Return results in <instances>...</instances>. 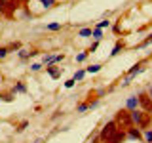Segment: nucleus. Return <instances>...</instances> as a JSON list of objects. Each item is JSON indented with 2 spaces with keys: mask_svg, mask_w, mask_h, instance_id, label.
Returning a JSON list of instances; mask_svg holds the SVG:
<instances>
[{
  "mask_svg": "<svg viewBox=\"0 0 152 143\" xmlns=\"http://www.w3.org/2000/svg\"><path fill=\"white\" fill-rule=\"evenodd\" d=\"M84 74H86V71H78V73H76L72 78H74V80H82V78H84Z\"/></svg>",
  "mask_w": 152,
  "mask_h": 143,
  "instance_id": "412c9836",
  "label": "nucleus"
},
{
  "mask_svg": "<svg viewBox=\"0 0 152 143\" xmlns=\"http://www.w3.org/2000/svg\"><path fill=\"white\" fill-rule=\"evenodd\" d=\"M46 29H48V31H59V29H61V23H50Z\"/></svg>",
  "mask_w": 152,
  "mask_h": 143,
  "instance_id": "2eb2a0df",
  "label": "nucleus"
},
{
  "mask_svg": "<svg viewBox=\"0 0 152 143\" xmlns=\"http://www.w3.org/2000/svg\"><path fill=\"white\" fill-rule=\"evenodd\" d=\"M137 99H139V105H141L142 109H145V113L152 114V97H150V95L146 94V92H141Z\"/></svg>",
  "mask_w": 152,
  "mask_h": 143,
  "instance_id": "39448f33",
  "label": "nucleus"
},
{
  "mask_svg": "<svg viewBox=\"0 0 152 143\" xmlns=\"http://www.w3.org/2000/svg\"><path fill=\"white\" fill-rule=\"evenodd\" d=\"M124 139H126V132H124V130H118L107 143H122Z\"/></svg>",
  "mask_w": 152,
  "mask_h": 143,
  "instance_id": "0eeeda50",
  "label": "nucleus"
},
{
  "mask_svg": "<svg viewBox=\"0 0 152 143\" xmlns=\"http://www.w3.org/2000/svg\"><path fill=\"white\" fill-rule=\"evenodd\" d=\"M137 105H139V99H137V97H129V99H127V109H129V111H135Z\"/></svg>",
  "mask_w": 152,
  "mask_h": 143,
  "instance_id": "1a4fd4ad",
  "label": "nucleus"
},
{
  "mask_svg": "<svg viewBox=\"0 0 152 143\" xmlns=\"http://www.w3.org/2000/svg\"><path fill=\"white\" fill-rule=\"evenodd\" d=\"M34 143H42V141H34Z\"/></svg>",
  "mask_w": 152,
  "mask_h": 143,
  "instance_id": "7c9ffc66",
  "label": "nucleus"
},
{
  "mask_svg": "<svg viewBox=\"0 0 152 143\" xmlns=\"http://www.w3.org/2000/svg\"><path fill=\"white\" fill-rule=\"evenodd\" d=\"M91 38H95V40H101V38H103V31L95 27V29H93V32H91Z\"/></svg>",
  "mask_w": 152,
  "mask_h": 143,
  "instance_id": "f8f14e48",
  "label": "nucleus"
},
{
  "mask_svg": "<svg viewBox=\"0 0 152 143\" xmlns=\"http://www.w3.org/2000/svg\"><path fill=\"white\" fill-rule=\"evenodd\" d=\"M31 55H36V52H28V50H21V52H19V57H21V59L31 57Z\"/></svg>",
  "mask_w": 152,
  "mask_h": 143,
  "instance_id": "4468645a",
  "label": "nucleus"
},
{
  "mask_svg": "<svg viewBox=\"0 0 152 143\" xmlns=\"http://www.w3.org/2000/svg\"><path fill=\"white\" fill-rule=\"evenodd\" d=\"M46 71L50 73L51 78H59L61 76V69H57V67H46Z\"/></svg>",
  "mask_w": 152,
  "mask_h": 143,
  "instance_id": "6e6552de",
  "label": "nucleus"
},
{
  "mask_svg": "<svg viewBox=\"0 0 152 143\" xmlns=\"http://www.w3.org/2000/svg\"><path fill=\"white\" fill-rule=\"evenodd\" d=\"M65 59V55L61 54V55H44V59H42V63L50 67L51 63H59V61H63Z\"/></svg>",
  "mask_w": 152,
  "mask_h": 143,
  "instance_id": "423d86ee",
  "label": "nucleus"
},
{
  "mask_svg": "<svg viewBox=\"0 0 152 143\" xmlns=\"http://www.w3.org/2000/svg\"><path fill=\"white\" fill-rule=\"evenodd\" d=\"M13 92H27V88H25V84H21V82H19V84H15V88H13Z\"/></svg>",
  "mask_w": 152,
  "mask_h": 143,
  "instance_id": "f3484780",
  "label": "nucleus"
},
{
  "mask_svg": "<svg viewBox=\"0 0 152 143\" xmlns=\"http://www.w3.org/2000/svg\"><path fill=\"white\" fill-rule=\"evenodd\" d=\"M108 25H110V21H108V19H103V21L97 23V29H104V27H108Z\"/></svg>",
  "mask_w": 152,
  "mask_h": 143,
  "instance_id": "6ab92c4d",
  "label": "nucleus"
},
{
  "mask_svg": "<svg viewBox=\"0 0 152 143\" xmlns=\"http://www.w3.org/2000/svg\"><path fill=\"white\" fill-rule=\"evenodd\" d=\"M145 137H146V141H148V143H152V130H146Z\"/></svg>",
  "mask_w": 152,
  "mask_h": 143,
  "instance_id": "a878e982",
  "label": "nucleus"
},
{
  "mask_svg": "<svg viewBox=\"0 0 152 143\" xmlns=\"http://www.w3.org/2000/svg\"><path fill=\"white\" fill-rule=\"evenodd\" d=\"M150 42H152V35H150L148 38H146V40H145V42H142V44H141V48H145V46H148V44H150Z\"/></svg>",
  "mask_w": 152,
  "mask_h": 143,
  "instance_id": "cd10ccee",
  "label": "nucleus"
},
{
  "mask_svg": "<svg viewBox=\"0 0 152 143\" xmlns=\"http://www.w3.org/2000/svg\"><path fill=\"white\" fill-rule=\"evenodd\" d=\"M129 113H131L133 122H135L139 128H148L152 114H148V113H141V111H137V109H135V111H129Z\"/></svg>",
  "mask_w": 152,
  "mask_h": 143,
  "instance_id": "7ed1b4c3",
  "label": "nucleus"
},
{
  "mask_svg": "<svg viewBox=\"0 0 152 143\" xmlns=\"http://www.w3.org/2000/svg\"><path fill=\"white\" fill-rule=\"evenodd\" d=\"M17 8V0H0V15H13Z\"/></svg>",
  "mask_w": 152,
  "mask_h": 143,
  "instance_id": "20e7f679",
  "label": "nucleus"
},
{
  "mask_svg": "<svg viewBox=\"0 0 152 143\" xmlns=\"http://www.w3.org/2000/svg\"><path fill=\"white\" fill-rule=\"evenodd\" d=\"M97 48H99V40H95L93 44H91V48H89V50H88V54H93V52L97 50Z\"/></svg>",
  "mask_w": 152,
  "mask_h": 143,
  "instance_id": "4be33fe9",
  "label": "nucleus"
},
{
  "mask_svg": "<svg viewBox=\"0 0 152 143\" xmlns=\"http://www.w3.org/2000/svg\"><path fill=\"white\" fill-rule=\"evenodd\" d=\"M86 109H89V105H88V103H80L78 107H76V111H78V113H84Z\"/></svg>",
  "mask_w": 152,
  "mask_h": 143,
  "instance_id": "aec40b11",
  "label": "nucleus"
},
{
  "mask_svg": "<svg viewBox=\"0 0 152 143\" xmlns=\"http://www.w3.org/2000/svg\"><path fill=\"white\" fill-rule=\"evenodd\" d=\"M118 130H120V128L116 126V122H114V120H108V122L103 126L101 133H99V139H101L103 143H107V141L110 139V137H112V136H114V133H116Z\"/></svg>",
  "mask_w": 152,
  "mask_h": 143,
  "instance_id": "f03ea898",
  "label": "nucleus"
},
{
  "mask_svg": "<svg viewBox=\"0 0 152 143\" xmlns=\"http://www.w3.org/2000/svg\"><path fill=\"white\" fill-rule=\"evenodd\" d=\"M74 82H76V80H74V78H70V80H66V82H65V86H66V88H72Z\"/></svg>",
  "mask_w": 152,
  "mask_h": 143,
  "instance_id": "bb28decb",
  "label": "nucleus"
},
{
  "mask_svg": "<svg viewBox=\"0 0 152 143\" xmlns=\"http://www.w3.org/2000/svg\"><path fill=\"white\" fill-rule=\"evenodd\" d=\"M122 46H124V44H122V42H118V44H116V46H114V50L110 52V55H116V54H120V50H122Z\"/></svg>",
  "mask_w": 152,
  "mask_h": 143,
  "instance_id": "a211bd4d",
  "label": "nucleus"
},
{
  "mask_svg": "<svg viewBox=\"0 0 152 143\" xmlns=\"http://www.w3.org/2000/svg\"><path fill=\"white\" fill-rule=\"evenodd\" d=\"M146 94H148L150 97H152V86H148V92H146Z\"/></svg>",
  "mask_w": 152,
  "mask_h": 143,
  "instance_id": "c756f323",
  "label": "nucleus"
},
{
  "mask_svg": "<svg viewBox=\"0 0 152 143\" xmlns=\"http://www.w3.org/2000/svg\"><path fill=\"white\" fill-rule=\"evenodd\" d=\"M27 126H28V122H27V120H23L21 124H19V128H17V132H23V130H25V128H27Z\"/></svg>",
  "mask_w": 152,
  "mask_h": 143,
  "instance_id": "393cba45",
  "label": "nucleus"
},
{
  "mask_svg": "<svg viewBox=\"0 0 152 143\" xmlns=\"http://www.w3.org/2000/svg\"><path fill=\"white\" fill-rule=\"evenodd\" d=\"M99 71H101V65H89L88 69H86V73H89V74H93V73H99Z\"/></svg>",
  "mask_w": 152,
  "mask_h": 143,
  "instance_id": "9b49d317",
  "label": "nucleus"
},
{
  "mask_svg": "<svg viewBox=\"0 0 152 143\" xmlns=\"http://www.w3.org/2000/svg\"><path fill=\"white\" fill-rule=\"evenodd\" d=\"M40 2H42V6L48 10V8H51V6L55 4V0H40Z\"/></svg>",
  "mask_w": 152,
  "mask_h": 143,
  "instance_id": "dca6fc26",
  "label": "nucleus"
},
{
  "mask_svg": "<svg viewBox=\"0 0 152 143\" xmlns=\"http://www.w3.org/2000/svg\"><path fill=\"white\" fill-rule=\"evenodd\" d=\"M31 69L36 73V71H40V69H42V65H40V63H34V65H31Z\"/></svg>",
  "mask_w": 152,
  "mask_h": 143,
  "instance_id": "c85d7f7f",
  "label": "nucleus"
},
{
  "mask_svg": "<svg viewBox=\"0 0 152 143\" xmlns=\"http://www.w3.org/2000/svg\"><path fill=\"white\" fill-rule=\"evenodd\" d=\"M114 122H116V126L124 132L133 128V118H131V113L127 111V109H120V111L116 113V116H114Z\"/></svg>",
  "mask_w": 152,
  "mask_h": 143,
  "instance_id": "f257e3e1",
  "label": "nucleus"
},
{
  "mask_svg": "<svg viewBox=\"0 0 152 143\" xmlns=\"http://www.w3.org/2000/svg\"><path fill=\"white\" fill-rule=\"evenodd\" d=\"M127 136L131 137V139H141V132L139 130H135V128H129V130H127Z\"/></svg>",
  "mask_w": 152,
  "mask_h": 143,
  "instance_id": "9d476101",
  "label": "nucleus"
},
{
  "mask_svg": "<svg viewBox=\"0 0 152 143\" xmlns=\"http://www.w3.org/2000/svg\"><path fill=\"white\" fill-rule=\"evenodd\" d=\"M91 29H82V31H80L78 32V36H82V38H89V36H91Z\"/></svg>",
  "mask_w": 152,
  "mask_h": 143,
  "instance_id": "ddd939ff",
  "label": "nucleus"
},
{
  "mask_svg": "<svg viewBox=\"0 0 152 143\" xmlns=\"http://www.w3.org/2000/svg\"><path fill=\"white\" fill-rule=\"evenodd\" d=\"M86 57H88V52H82V54H78V55H76V61H84Z\"/></svg>",
  "mask_w": 152,
  "mask_h": 143,
  "instance_id": "5701e85b",
  "label": "nucleus"
},
{
  "mask_svg": "<svg viewBox=\"0 0 152 143\" xmlns=\"http://www.w3.org/2000/svg\"><path fill=\"white\" fill-rule=\"evenodd\" d=\"M8 52H10L8 48H0V59H4V57L8 55Z\"/></svg>",
  "mask_w": 152,
  "mask_h": 143,
  "instance_id": "b1692460",
  "label": "nucleus"
}]
</instances>
